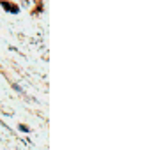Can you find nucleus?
<instances>
[{
	"mask_svg": "<svg viewBox=\"0 0 145 150\" xmlns=\"http://www.w3.org/2000/svg\"><path fill=\"white\" fill-rule=\"evenodd\" d=\"M0 6H2L7 13H11V14H18L20 13V7L16 4H13V2H7V0H0Z\"/></svg>",
	"mask_w": 145,
	"mask_h": 150,
	"instance_id": "nucleus-1",
	"label": "nucleus"
}]
</instances>
